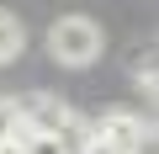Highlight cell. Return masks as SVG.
Instances as JSON below:
<instances>
[{
  "mask_svg": "<svg viewBox=\"0 0 159 154\" xmlns=\"http://www.w3.org/2000/svg\"><path fill=\"white\" fill-rule=\"evenodd\" d=\"M0 154H21V149H16V143H0Z\"/></svg>",
  "mask_w": 159,
  "mask_h": 154,
  "instance_id": "cell-9",
  "label": "cell"
},
{
  "mask_svg": "<svg viewBox=\"0 0 159 154\" xmlns=\"http://www.w3.org/2000/svg\"><path fill=\"white\" fill-rule=\"evenodd\" d=\"M21 48H27V27H21V16L0 11V64H16Z\"/></svg>",
  "mask_w": 159,
  "mask_h": 154,
  "instance_id": "cell-4",
  "label": "cell"
},
{
  "mask_svg": "<svg viewBox=\"0 0 159 154\" xmlns=\"http://www.w3.org/2000/svg\"><path fill=\"white\" fill-rule=\"evenodd\" d=\"M11 128H16V101L0 96V143H11Z\"/></svg>",
  "mask_w": 159,
  "mask_h": 154,
  "instance_id": "cell-7",
  "label": "cell"
},
{
  "mask_svg": "<svg viewBox=\"0 0 159 154\" xmlns=\"http://www.w3.org/2000/svg\"><path fill=\"white\" fill-rule=\"evenodd\" d=\"M74 154H122V149H111L106 138H96V133H90V138H85V143H80Z\"/></svg>",
  "mask_w": 159,
  "mask_h": 154,
  "instance_id": "cell-8",
  "label": "cell"
},
{
  "mask_svg": "<svg viewBox=\"0 0 159 154\" xmlns=\"http://www.w3.org/2000/svg\"><path fill=\"white\" fill-rule=\"evenodd\" d=\"M69 122V106L58 101V96H48V91H32V96H21L16 101V128H11V143L21 149L32 133H58Z\"/></svg>",
  "mask_w": 159,
  "mask_h": 154,
  "instance_id": "cell-2",
  "label": "cell"
},
{
  "mask_svg": "<svg viewBox=\"0 0 159 154\" xmlns=\"http://www.w3.org/2000/svg\"><path fill=\"white\" fill-rule=\"evenodd\" d=\"M90 133L106 138V143L122 149V154H148V143H154V128H148L138 112H106V117L90 122Z\"/></svg>",
  "mask_w": 159,
  "mask_h": 154,
  "instance_id": "cell-3",
  "label": "cell"
},
{
  "mask_svg": "<svg viewBox=\"0 0 159 154\" xmlns=\"http://www.w3.org/2000/svg\"><path fill=\"white\" fill-rule=\"evenodd\" d=\"M101 48H106V37H101V27H96L90 16H58V21L48 27V53H53L64 69L96 64Z\"/></svg>",
  "mask_w": 159,
  "mask_h": 154,
  "instance_id": "cell-1",
  "label": "cell"
},
{
  "mask_svg": "<svg viewBox=\"0 0 159 154\" xmlns=\"http://www.w3.org/2000/svg\"><path fill=\"white\" fill-rule=\"evenodd\" d=\"M21 154H69V143H64L58 133H32V138L21 143Z\"/></svg>",
  "mask_w": 159,
  "mask_h": 154,
  "instance_id": "cell-5",
  "label": "cell"
},
{
  "mask_svg": "<svg viewBox=\"0 0 159 154\" xmlns=\"http://www.w3.org/2000/svg\"><path fill=\"white\" fill-rule=\"evenodd\" d=\"M133 74H138L143 91H154V48H138L133 53Z\"/></svg>",
  "mask_w": 159,
  "mask_h": 154,
  "instance_id": "cell-6",
  "label": "cell"
}]
</instances>
